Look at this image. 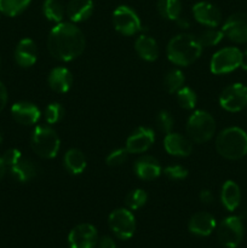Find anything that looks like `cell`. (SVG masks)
<instances>
[{
	"mask_svg": "<svg viewBox=\"0 0 247 248\" xmlns=\"http://www.w3.org/2000/svg\"><path fill=\"white\" fill-rule=\"evenodd\" d=\"M114 28L123 35H135L142 31V22L137 12L130 6L121 5L113 12Z\"/></svg>",
	"mask_w": 247,
	"mask_h": 248,
	"instance_id": "obj_9",
	"label": "cell"
},
{
	"mask_svg": "<svg viewBox=\"0 0 247 248\" xmlns=\"http://www.w3.org/2000/svg\"><path fill=\"white\" fill-rule=\"evenodd\" d=\"M157 11L165 19L176 21L182 12L181 0H157Z\"/></svg>",
	"mask_w": 247,
	"mask_h": 248,
	"instance_id": "obj_26",
	"label": "cell"
},
{
	"mask_svg": "<svg viewBox=\"0 0 247 248\" xmlns=\"http://www.w3.org/2000/svg\"><path fill=\"white\" fill-rule=\"evenodd\" d=\"M11 115L18 124L24 126H31L40 119V109L29 102H17L11 107Z\"/></svg>",
	"mask_w": 247,
	"mask_h": 248,
	"instance_id": "obj_16",
	"label": "cell"
},
{
	"mask_svg": "<svg viewBox=\"0 0 247 248\" xmlns=\"http://www.w3.org/2000/svg\"><path fill=\"white\" fill-rule=\"evenodd\" d=\"M223 38H224V34H223L222 29L217 28L206 29L198 36L202 47H211V46L218 45L223 40Z\"/></svg>",
	"mask_w": 247,
	"mask_h": 248,
	"instance_id": "obj_31",
	"label": "cell"
},
{
	"mask_svg": "<svg viewBox=\"0 0 247 248\" xmlns=\"http://www.w3.org/2000/svg\"><path fill=\"white\" fill-rule=\"evenodd\" d=\"M70 248H94L98 244V232L92 224L81 223L70 230L68 235Z\"/></svg>",
	"mask_w": 247,
	"mask_h": 248,
	"instance_id": "obj_11",
	"label": "cell"
},
{
	"mask_svg": "<svg viewBox=\"0 0 247 248\" xmlns=\"http://www.w3.org/2000/svg\"><path fill=\"white\" fill-rule=\"evenodd\" d=\"M7 99H9V96H7V90L5 87V85L0 81V113L4 110V108L7 104Z\"/></svg>",
	"mask_w": 247,
	"mask_h": 248,
	"instance_id": "obj_38",
	"label": "cell"
},
{
	"mask_svg": "<svg viewBox=\"0 0 247 248\" xmlns=\"http://www.w3.org/2000/svg\"><path fill=\"white\" fill-rule=\"evenodd\" d=\"M31 149L43 159H53L61 148L57 132L50 126H36L31 138Z\"/></svg>",
	"mask_w": 247,
	"mask_h": 248,
	"instance_id": "obj_4",
	"label": "cell"
},
{
	"mask_svg": "<svg viewBox=\"0 0 247 248\" xmlns=\"http://www.w3.org/2000/svg\"><path fill=\"white\" fill-rule=\"evenodd\" d=\"M193 16L199 23L216 28L222 22V12L216 5L207 1H199L193 6Z\"/></svg>",
	"mask_w": 247,
	"mask_h": 248,
	"instance_id": "obj_14",
	"label": "cell"
},
{
	"mask_svg": "<svg viewBox=\"0 0 247 248\" xmlns=\"http://www.w3.org/2000/svg\"><path fill=\"white\" fill-rule=\"evenodd\" d=\"M64 116V108L60 103H51L45 109V120L47 124L53 125L61 121Z\"/></svg>",
	"mask_w": 247,
	"mask_h": 248,
	"instance_id": "obj_33",
	"label": "cell"
},
{
	"mask_svg": "<svg viewBox=\"0 0 247 248\" xmlns=\"http://www.w3.org/2000/svg\"><path fill=\"white\" fill-rule=\"evenodd\" d=\"M199 198H200L201 202L205 205H210L213 202V194L210 190H202L199 194Z\"/></svg>",
	"mask_w": 247,
	"mask_h": 248,
	"instance_id": "obj_40",
	"label": "cell"
},
{
	"mask_svg": "<svg viewBox=\"0 0 247 248\" xmlns=\"http://www.w3.org/2000/svg\"><path fill=\"white\" fill-rule=\"evenodd\" d=\"M164 147L170 155L178 157L189 156L193 152L191 140L181 133H166V137L164 140Z\"/></svg>",
	"mask_w": 247,
	"mask_h": 248,
	"instance_id": "obj_15",
	"label": "cell"
},
{
	"mask_svg": "<svg viewBox=\"0 0 247 248\" xmlns=\"http://www.w3.org/2000/svg\"><path fill=\"white\" fill-rule=\"evenodd\" d=\"M176 22H177V24H178L179 28L186 29V28H189V26H190V23H189V21L185 18V17H181V16H179L178 18L176 19Z\"/></svg>",
	"mask_w": 247,
	"mask_h": 248,
	"instance_id": "obj_41",
	"label": "cell"
},
{
	"mask_svg": "<svg viewBox=\"0 0 247 248\" xmlns=\"http://www.w3.org/2000/svg\"><path fill=\"white\" fill-rule=\"evenodd\" d=\"M202 45L190 34H178L167 44L166 53L170 62L179 67L193 64L202 53Z\"/></svg>",
	"mask_w": 247,
	"mask_h": 248,
	"instance_id": "obj_2",
	"label": "cell"
},
{
	"mask_svg": "<svg viewBox=\"0 0 247 248\" xmlns=\"http://www.w3.org/2000/svg\"><path fill=\"white\" fill-rule=\"evenodd\" d=\"M156 123L160 130L164 131V132L166 133H170L172 131V128H173L174 120L173 116L171 115V113H169L167 110H162L160 111L159 115H157Z\"/></svg>",
	"mask_w": 247,
	"mask_h": 248,
	"instance_id": "obj_36",
	"label": "cell"
},
{
	"mask_svg": "<svg viewBox=\"0 0 247 248\" xmlns=\"http://www.w3.org/2000/svg\"><path fill=\"white\" fill-rule=\"evenodd\" d=\"M108 224L113 234L120 240H128L135 235L136 218L128 208H116L109 215Z\"/></svg>",
	"mask_w": 247,
	"mask_h": 248,
	"instance_id": "obj_8",
	"label": "cell"
},
{
	"mask_svg": "<svg viewBox=\"0 0 247 248\" xmlns=\"http://www.w3.org/2000/svg\"><path fill=\"white\" fill-rule=\"evenodd\" d=\"M245 55H246V57H247V47H246V51H245Z\"/></svg>",
	"mask_w": 247,
	"mask_h": 248,
	"instance_id": "obj_44",
	"label": "cell"
},
{
	"mask_svg": "<svg viewBox=\"0 0 247 248\" xmlns=\"http://www.w3.org/2000/svg\"><path fill=\"white\" fill-rule=\"evenodd\" d=\"M10 172L14 176L15 179H17L21 183H26L36 177L38 174V167L31 160L24 159L23 156L18 160L15 165L10 167Z\"/></svg>",
	"mask_w": 247,
	"mask_h": 248,
	"instance_id": "obj_24",
	"label": "cell"
},
{
	"mask_svg": "<svg viewBox=\"0 0 247 248\" xmlns=\"http://www.w3.org/2000/svg\"><path fill=\"white\" fill-rule=\"evenodd\" d=\"M1 140H2V135H1V132H0V143H1Z\"/></svg>",
	"mask_w": 247,
	"mask_h": 248,
	"instance_id": "obj_43",
	"label": "cell"
},
{
	"mask_svg": "<svg viewBox=\"0 0 247 248\" xmlns=\"http://www.w3.org/2000/svg\"><path fill=\"white\" fill-rule=\"evenodd\" d=\"M217 227L216 218L208 212H196L191 216L188 223V229L196 236H208Z\"/></svg>",
	"mask_w": 247,
	"mask_h": 248,
	"instance_id": "obj_17",
	"label": "cell"
},
{
	"mask_svg": "<svg viewBox=\"0 0 247 248\" xmlns=\"http://www.w3.org/2000/svg\"><path fill=\"white\" fill-rule=\"evenodd\" d=\"M244 53L240 48L229 46L218 50L211 58L210 68L213 74L222 75L239 69L244 64Z\"/></svg>",
	"mask_w": 247,
	"mask_h": 248,
	"instance_id": "obj_6",
	"label": "cell"
},
{
	"mask_svg": "<svg viewBox=\"0 0 247 248\" xmlns=\"http://www.w3.org/2000/svg\"><path fill=\"white\" fill-rule=\"evenodd\" d=\"M128 154H130V153L127 152L126 148H119V149L113 150V152L109 153V155L107 156V165L110 167L120 166V165L125 164L126 160H127L128 157Z\"/></svg>",
	"mask_w": 247,
	"mask_h": 248,
	"instance_id": "obj_34",
	"label": "cell"
},
{
	"mask_svg": "<svg viewBox=\"0 0 247 248\" xmlns=\"http://www.w3.org/2000/svg\"><path fill=\"white\" fill-rule=\"evenodd\" d=\"M220 201L225 210L234 212L241 202V189L239 184L234 181H227L222 186L220 190Z\"/></svg>",
	"mask_w": 247,
	"mask_h": 248,
	"instance_id": "obj_22",
	"label": "cell"
},
{
	"mask_svg": "<svg viewBox=\"0 0 247 248\" xmlns=\"http://www.w3.org/2000/svg\"><path fill=\"white\" fill-rule=\"evenodd\" d=\"M164 174L173 181H182L188 176V170L182 165H170L164 170Z\"/></svg>",
	"mask_w": 247,
	"mask_h": 248,
	"instance_id": "obj_35",
	"label": "cell"
},
{
	"mask_svg": "<svg viewBox=\"0 0 247 248\" xmlns=\"http://www.w3.org/2000/svg\"><path fill=\"white\" fill-rule=\"evenodd\" d=\"M148 201V194L145 193L143 189H135V190L130 191L126 196V206L128 210L137 211L142 208L143 206L147 203Z\"/></svg>",
	"mask_w": 247,
	"mask_h": 248,
	"instance_id": "obj_32",
	"label": "cell"
},
{
	"mask_svg": "<svg viewBox=\"0 0 247 248\" xmlns=\"http://www.w3.org/2000/svg\"><path fill=\"white\" fill-rule=\"evenodd\" d=\"M224 36L236 44H247V14L236 12L228 17L222 27Z\"/></svg>",
	"mask_w": 247,
	"mask_h": 248,
	"instance_id": "obj_12",
	"label": "cell"
},
{
	"mask_svg": "<svg viewBox=\"0 0 247 248\" xmlns=\"http://www.w3.org/2000/svg\"><path fill=\"white\" fill-rule=\"evenodd\" d=\"M184 74L179 69H172L165 75L164 87L169 93H177L184 86Z\"/></svg>",
	"mask_w": 247,
	"mask_h": 248,
	"instance_id": "obj_29",
	"label": "cell"
},
{
	"mask_svg": "<svg viewBox=\"0 0 247 248\" xmlns=\"http://www.w3.org/2000/svg\"><path fill=\"white\" fill-rule=\"evenodd\" d=\"M244 223L237 216L224 218L217 228V236L223 247L236 248L244 239Z\"/></svg>",
	"mask_w": 247,
	"mask_h": 248,
	"instance_id": "obj_7",
	"label": "cell"
},
{
	"mask_svg": "<svg viewBox=\"0 0 247 248\" xmlns=\"http://www.w3.org/2000/svg\"><path fill=\"white\" fill-rule=\"evenodd\" d=\"M43 14L46 19L57 24L62 22L64 17V7L58 0H45L43 4Z\"/></svg>",
	"mask_w": 247,
	"mask_h": 248,
	"instance_id": "obj_27",
	"label": "cell"
},
{
	"mask_svg": "<svg viewBox=\"0 0 247 248\" xmlns=\"http://www.w3.org/2000/svg\"><path fill=\"white\" fill-rule=\"evenodd\" d=\"M246 108H247V107H246Z\"/></svg>",
	"mask_w": 247,
	"mask_h": 248,
	"instance_id": "obj_45",
	"label": "cell"
},
{
	"mask_svg": "<svg viewBox=\"0 0 247 248\" xmlns=\"http://www.w3.org/2000/svg\"><path fill=\"white\" fill-rule=\"evenodd\" d=\"M177 101L179 106L185 110H191L195 108L196 102H198V96L195 91L188 86H183L178 92H177Z\"/></svg>",
	"mask_w": 247,
	"mask_h": 248,
	"instance_id": "obj_30",
	"label": "cell"
},
{
	"mask_svg": "<svg viewBox=\"0 0 247 248\" xmlns=\"http://www.w3.org/2000/svg\"><path fill=\"white\" fill-rule=\"evenodd\" d=\"M86 157L84 153L77 148H72L64 155V166L72 174H81L86 169Z\"/></svg>",
	"mask_w": 247,
	"mask_h": 248,
	"instance_id": "obj_25",
	"label": "cell"
},
{
	"mask_svg": "<svg viewBox=\"0 0 247 248\" xmlns=\"http://www.w3.org/2000/svg\"><path fill=\"white\" fill-rule=\"evenodd\" d=\"M218 154L227 160H240L247 155V133L232 126L224 128L216 140Z\"/></svg>",
	"mask_w": 247,
	"mask_h": 248,
	"instance_id": "obj_3",
	"label": "cell"
},
{
	"mask_svg": "<svg viewBox=\"0 0 247 248\" xmlns=\"http://www.w3.org/2000/svg\"><path fill=\"white\" fill-rule=\"evenodd\" d=\"M21 157H22V153L19 152L18 149H14V148H12V149L6 150V152L4 153V155H2V159H4L5 164H6L7 167H11L12 165L16 164Z\"/></svg>",
	"mask_w": 247,
	"mask_h": 248,
	"instance_id": "obj_37",
	"label": "cell"
},
{
	"mask_svg": "<svg viewBox=\"0 0 247 248\" xmlns=\"http://www.w3.org/2000/svg\"><path fill=\"white\" fill-rule=\"evenodd\" d=\"M219 104L224 110L237 113L247 107V87L244 84H232L219 96Z\"/></svg>",
	"mask_w": 247,
	"mask_h": 248,
	"instance_id": "obj_10",
	"label": "cell"
},
{
	"mask_svg": "<svg viewBox=\"0 0 247 248\" xmlns=\"http://www.w3.org/2000/svg\"><path fill=\"white\" fill-rule=\"evenodd\" d=\"M31 2V0H0V12L5 16L15 17L22 14Z\"/></svg>",
	"mask_w": 247,
	"mask_h": 248,
	"instance_id": "obj_28",
	"label": "cell"
},
{
	"mask_svg": "<svg viewBox=\"0 0 247 248\" xmlns=\"http://www.w3.org/2000/svg\"><path fill=\"white\" fill-rule=\"evenodd\" d=\"M135 173L143 181H153L161 174V165L155 157L144 155L135 162Z\"/></svg>",
	"mask_w": 247,
	"mask_h": 248,
	"instance_id": "obj_19",
	"label": "cell"
},
{
	"mask_svg": "<svg viewBox=\"0 0 247 248\" xmlns=\"http://www.w3.org/2000/svg\"><path fill=\"white\" fill-rule=\"evenodd\" d=\"M216 128L217 125L215 118L205 110L194 111L186 123L188 137L199 144L208 142L215 136Z\"/></svg>",
	"mask_w": 247,
	"mask_h": 248,
	"instance_id": "obj_5",
	"label": "cell"
},
{
	"mask_svg": "<svg viewBox=\"0 0 247 248\" xmlns=\"http://www.w3.org/2000/svg\"><path fill=\"white\" fill-rule=\"evenodd\" d=\"M98 248H116V244L110 236H103L98 239Z\"/></svg>",
	"mask_w": 247,
	"mask_h": 248,
	"instance_id": "obj_39",
	"label": "cell"
},
{
	"mask_svg": "<svg viewBox=\"0 0 247 248\" xmlns=\"http://www.w3.org/2000/svg\"><path fill=\"white\" fill-rule=\"evenodd\" d=\"M155 133L149 127H138L126 140V149L130 154H142L153 145Z\"/></svg>",
	"mask_w": 247,
	"mask_h": 248,
	"instance_id": "obj_13",
	"label": "cell"
},
{
	"mask_svg": "<svg viewBox=\"0 0 247 248\" xmlns=\"http://www.w3.org/2000/svg\"><path fill=\"white\" fill-rule=\"evenodd\" d=\"M6 164H5L4 159H2V156H0V179L2 178V177L5 176V173H6Z\"/></svg>",
	"mask_w": 247,
	"mask_h": 248,
	"instance_id": "obj_42",
	"label": "cell"
},
{
	"mask_svg": "<svg viewBox=\"0 0 247 248\" xmlns=\"http://www.w3.org/2000/svg\"><path fill=\"white\" fill-rule=\"evenodd\" d=\"M15 60L22 68H29L38 60V47L31 39H22L15 48Z\"/></svg>",
	"mask_w": 247,
	"mask_h": 248,
	"instance_id": "obj_18",
	"label": "cell"
},
{
	"mask_svg": "<svg viewBox=\"0 0 247 248\" xmlns=\"http://www.w3.org/2000/svg\"><path fill=\"white\" fill-rule=\"evenodd\" d=\"M85 35L73 22H60L47 36V48L53 58L61 62H70L85 50Z\"/></svg>",
	"mask_w": 247,
	"mask_h": 248,
	"instance_id": "obj_1",
	"label": "cell"
},
{
	"mask_svg": "<svg viewBox=\"0 0 247 248\" xmlns=\"http://www.w3.org/2000/svg\"><path fill=\"white\" fill-rule=\"evenodd\" d=\"M93 7L92 0H70L65 12L73 23H80L91 17Z\"/></svg>",
	"mask_w": 247,
	"mask_h": 248,
	"instance_id": "obj_21",
	"label": "cell"
},
{
	"mask_svg": "<svg viewBox=\"0 0 247 248\" xmlns=\"http://www.w3.org/2000/svg\"><path fill=\"white\" fill-rule=\"evenodd\" d=\"M135 50L137 55L147 62H154L159 57V45L156 40L145 34H142L136 39Z\"/></svg>",
	"mask_w": 247,
	"mask_h": 248,
	"instance_id": "obj_23",
	"label": "cell"
},
{
	"mask_svg": "<svg viewBox=\"0 0 247 248\" xmlns=\"http://www.w3.org/2000/svg\"><path fill=\"white\" fill-rule=\"evenodd\" d=\"M47 82L52 91L65 93L73 85V74L65 67H56L48 74Z\"/></svg>",
	"mask_w": 247,
	"mask_h": 248,
	"instance_id": "obj_20",
	"label": "cell"
}]
</instances>
